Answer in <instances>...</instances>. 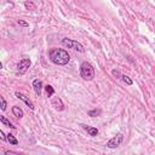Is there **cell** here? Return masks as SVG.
Returning a JSON list of instances; mask_svg holds the SVG:
<instances>
[{"instance_id":"cell-1","label":"cell","mask_w":155,"mask_h":155,"mask_svg":"<svg viewBox=\"0 0 155 155\" xmlns=\"http://www.w3.org/2000/svg\"><path fill=\"white\" fill-rule=\"evenodd\" d=\"M48 57L50 61L56 65H65L70 61V56L64 48H51L48 51Z\"/></svg>"},{"instance_id":"cell-2","label":"cell","mask_w":155,"mask_h":155,"mask_svg":"<svg viewBox=\"0 0 155 155\" xmlns=\"http://www.w3.org/2000/svg\"><path fill=\"white\" fill-rule=\"evenodd\" d=\"M80 76L86 81L93 80V78H94V68L90 62H82L80 64Z\"/></svg>"},{"instance_id":"cell-3","label":"cell","mask_w":155,"mask_h":155,"mask_svg":"<svg viewBox=\"0 0 155 155\" xmlns=\"http://www.w3.org/2000/svg\"><path fill=\"white\" fill-rule=\"evenodd\" d=\"M62 44H63L65 47L71 48V50H74V51H78V52H80V53H84V52H85V47H84L79 41H76V40L64 38V39H62Z\"/></svg>"},{"instance_id":"cell-4","label":"cell","mask_w":155,"mask_h":155,"mask_svg":"<svg viewBox=\"0 0 155 155\" xmlns=\"http://www.w3.org/2000/svg\"><path fill=\"white\" fill-rule=\"evenodd\" d=\"M122 140H124V134L122 133H117L116 136H114L113 138H110L107 142V147L110 148V149H115L122 143Z\"/></svg>"},{"instance_id":"cell-5","label":"cell","mask_w":155,"mask_h":155,"mask_svg":"<svg viewBox=\"0 0 155 155\" xmlns=\"http://www.w3.org/2000/svg\"><path fill=\"white\" fill-rule=\"evenodd\" d=\"M30 64H31V61H30L29 58H22V59L17 63V73L24 74V73L29 69Z\"/></svg>"},{"instance_id":"cell-6","label":"cell","mask_w":155,"mask_h":155,"mask_svg":"<svg viewBox=\"0 0 155 155\" xmlns=\"http://www.w3.org/2000/svg\"><path fill=\"white\" fill-rule=\"evenodd\" d=\"M15 96H16L18 99L23 101V102H24V103H25V104H27L31 110H34V104H33V102H31L27 96H24V94H23V93H21V92H16V93H15Z\"/></svg>"},{"instance_id":"cell-7","label":"cell","mask_w":155,"mask_h":155,"mask_svg":"<svg viewBox=\"0 0 155 155\" xmlns=\"http://www.w3.org/2000/svg\"><path fill=\"white\" fill-rule=\"evenodd\" d=\"M33 88H34L35 93H36L38 96H40V94H41V91H42V81L39 80V79H35V80L33 81Z\"/></svg>"},{"instance_id":"cell-8","label":"cell","mask_w":155,"mask_h":155,"mask_svg":"<svg viewBox=\"0 0 155 155\" xmlns=\"http://www.w3.org/2000/svg\"><path fill=\"white\" fill-rule=\"evenodd\" d=\"M52 107H54V109H56V110H59V111H62V110L64 109L63 102H62V99L58 98V97H56V98L52 99Z\"/></svg>"},{"instance_id":"cell-9","label":"cell","mask_w":155,"mask_h":155,"mask_svg":"<svg viewBox=\"0 0 155 155\" xmlns=\"http://www.w3.org/2000/svg\"><path fill=\"white\" fill-rule=\"evenodd\" d=\"M82 128H84L91 137H96V136H98V133H99V131H98L97 127H92V126H86V125H84Z\"/></svg>"},{"instance_id":"cell-10","label":"cell","mask_w":155,"mask_h":155,"mask_svg":"<svg viewBox=\"0 0 155 155\" xmlns=\"http://www.w3.org/2000/svg\"><path fill=\"white\" fill-rule=\"evenodd\" d=\"M12 114L16 116V117H22L23 115H24V113H23V110L19 108V107H17V105H15V107H12Z\"/></svg>"},{"instance_id":"cell-11","label":"cell","mask_w":155,"mask_h":155,"mask_svg":"<svg viewBox=\"0 0 155 155\" xmlns=\"http://www.w3.org/2000/svg\"><path fill=\"white\" fill-rule=\"evenodd\" d=\"M0 121H1V124H2V125L7 126V127H10V128H16V126H13V125H12V122H11L10 120H7L4 115H0Z\"/></svg>"},{"instance_id":"cell-12","label":"cell","mask_w":155,"mask_h":155,"mask_svg":"<svg viewBox=\"0 0 155 155\" xmlns=\"http://www.w3.org/2000/svg\"><path fill=\"white\" fill-rule=\"evenodd\" d=\"M6 140H7L10 144H12V145H17V144H18V139H17L13 134H11V133L6 134Z\"/></svg>"},{"instance_id":"cell-13","label":"cell","mask_w":155,"mask_h":155,"mask_svg":"<svg viewBox=\"0 0 155 155\" xmlns=\"http://www.w3.org/2000/svg\"><path fill=\"white\" fill-rule=\"evenodd\" d=\"M101 113H102V110H101V109H92V110H90V111L87 113V115H88V116H91V117H94V116L101 115Z\"/></svg>"},{"instance_id":"cell-14","label":"cell","mask_w":155,"mask_h":155,"mask_svg":"<svg viewBox=\"0 0 155 155\" xmlns=\"http://www.w3.org/2000/svg\"><path fill=\"white\" fill-rule=\"evenodd\" d=\"M121 80L126 84V85H128V86H131L132 84H133V81H132V79L130 78V76H127V75H124L122 74V76H121Z\"/></svg>"},{"instance_id":"cell-15","label":"cell","mask_w":155,"mask_h":155,"mask_svg":"<svg viewBox=\"0 0 155 155\" xmlns=\"http://www.w3.org/2000/svg\"><path fill=\"white\" fill-rule=\"evenodd\" d=\"M45 90H46L47 97H52V96L54 94V90H53V87H52L51 85H47V86H45Z\"/></svg>"},{"instance_id":"cell-16","label":"cell","mask_w":155,"mask_h":155,"mask_svg":"<svg viewBox=\"0 0 155 155\" xmlns=\"http://www.w3.org/2000/svg\"><path fill=\"white\" fill-rule=\"evenodd\" d=\"M0 103H1V110H6L7 103H6V101H5L4 97H0Z\"/></svg>"},{"instance_id":"cell-17","label":"cell","mask_w":155,"mask_h":155,"mask_svg":"<svg viewBox=\"0 0 155 155\" xmlns=\"http://www.w3.org/2000/svg\"><path fill=\"white\" fill-rule=\"evenodd\" d=\"M111 74H113L115 78H117V79H121V76H122V74H121L119 70H115V69L111 71Z\"/></svg>"},{"instance_id":"cell-18","label":"cell","mask_w":155,"mask_h":155,"mask_svg":"<svg viewBox=\"0 0 155 155\" xmlns=\"http://www.w3.org/2000/svg\"><path fill=\"white\" fill-rule=\"evenodd\" d=\"M17 23H18L19 25H22V27H29V24H28L25 21H22V19H18Z\"/></svg>"},{"instance_id":"cell-19","label":"cell","mask_w":155,"mask_h":155,"mask_svg":"<svg viewBox=\"0 0 155 155\" xmlns=\"http://www.w3.org/2000/svg\"><path fill=\"white\" fill-rule=\"evenodd\" d=\"M0 136H1V139L2 140H6V136H5V133L2 131H0Z\"/></svg>"}]
</instances>
